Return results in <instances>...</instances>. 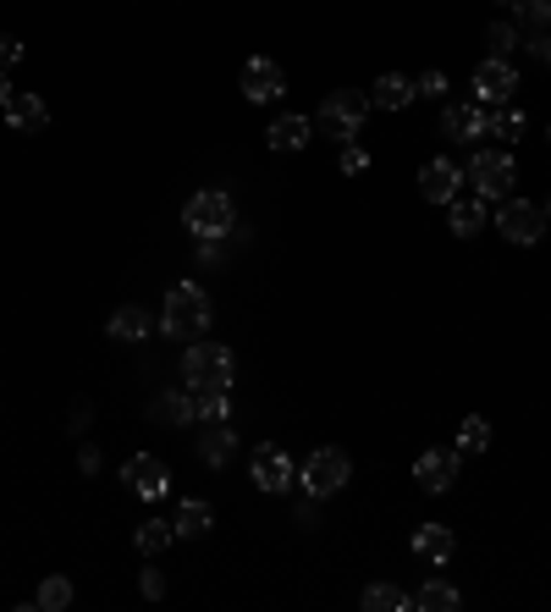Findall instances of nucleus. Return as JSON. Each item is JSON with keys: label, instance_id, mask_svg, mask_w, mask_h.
<instances>
[{"label": "nucleus", "instance_id": "nucleus-15", "mask_svg": "<svg viewBox=\"0 0 551 612\" xmlns=\"http://www.w3.org/2000/svg\"><path fill=\"white\" fill-rule=\"evenodd\" d=\"M309 139H314V122H309V117H298V111L276 117L271 128H266V144H271L276 154H298Z\"/></svg>", "mask_w": 551, "mask_h": 612}, {"label": "nucleus", "instance_id": "nucleus-20", "mask_svg": "<svg viewBox=\"0 0 551 612\" xmlns=\"http://www.w3.org/2000/svg\"><path fill=\"white\" fill-rule=\"evenodd\" d=\"M409 100H413V83L403 72H381L375 89H370V106L375 111H409Z\"/></svg>", "mask_w": 551, "mask_h": 612}, {"label": "nucleus", "instance_id": "nucleus-30", "mask_svg": "<svg viewBox=\"0 0 551 612\" xmlns=\"http://www.w3.org/2000/svg\"><path fill=\"white\" fill-rule=\"evenodd\" d=\"M491 448V425L480 420V414H469L463 425H458V453H485Z\"/></svg>", "mask_w": 551, "mask_h": 612}, {"label": "nucleus", "instance_id": "nucleus-18", "mask_svg": "<svg viewBox=\"0 0 551 612\" xmlns=\"http://www.w3.org/2000/svg\"><path fill=\"white\" fill-rule=\"evenodd\" d=\"M413 558L419 563H452V530L447 524H419L413 530Z\"/></svg>", "mask_w": 551, "mask_h": 612}, {"label": "nucleus", "instance_id": "nucleus-39", "mask_svg": "<svg viewBox=\"0 0 551 612\" xmlns=\"http://www.w3.org/2000/svg\"><path fill=\"white\" fill-rule=\"evenodd\" d=\"M541 61H547V67H551V39H547V44H541Z\"/></svg>", "mask_w": 551, "mask_h": 612}, {"label": "nucleus", "instance_id": "nucleus-3", "mask_svg": "<svg viewBox=\"0 0 551 612\" xmlns=\"http://www.w3.org/2000/svg\"><path fill=\"white\" fill-rule=\"evenodd\" d=\"M182 375H188V387L193 392H210V387H227L232 392V375H238V359H232V348H221V342H188V353H182Z\"/></svg>", "mask_w": 551, "mask_h": 612}, {"label": "nucleus", "instance_id": "nucleus-38", "mask_svg": "<svg viewBox=\"0 0 551 612\" xmlns=\"http://www.w3.org/2000/svg\"><path fill=\"white\" fill-rule=\"evenodd\" d=\"M11 106V78H6V67H0V111Z\"/></svg>", "mask_w": 551, "mask_h": 612}, {"label": "nucleus", "instance_id": "nucleus-28", "mask_svg": "<svg viewBox=\"0 0 551 612\" xmlns=\"http://www.w3.org/2000/svg\"><path fill=\"white\" fill-rule=\"evenodd\" d=\"M154 420L160 425H193V398L188 392H160L154 398Z\"/></svg>", "mask_w": 551, "mask_h": 612}, {"label": "nucleus", "instance_id": "nucleus-32", "mask_svg": "<svg viewBox=\"0 0 551 612\" xmlns=\"http://www.w3.org/2000/svg\"><path fill=\"white\" fill-rule=\"evenodd\" d=\"M513 11H519L524 28H547L551 22V0H513Z\"/></svg>", "mask_w": 551, "mask_h": 612}, {"label": "nucleus", "instance_id": "nucleus-10", "mask_svg": "<svg viewBox=\"0 0 551 612\" xmlns=\"http://www.w3.org/2000/svg\"><path fill=\"white\" fill-rule=\"evenodd\" d=\"M441 139H452V144H480L485 139V106L480 100H447L441 106Z\"/></svg>", "mask_w": 551, "mask_h": 612}, {"label": "nucleus", "instance_id": "nucleus-23", "mask_svg": "<svg viewBox=\"0 0 551 612\" xmlns=\"http://www.w3.org/2000/svg\"><path fill=\"white\" fill-rule=\"evenodd\" d=\"M463 608V596H458V585H447V580H424L419 591H413V612H458Z\"/></svg>", "mask_w": 551, "mask_h": 612}, {"label": "nucleus", "instance_id": "nucleus-6", "mask_svg": "<svg viewBox=\"0 0 551 612\" xmlns=\"http://www.w3.org/2000/svg\"><path fill=\"white\" fill-rule=\"evenodd\" d=\"M348 474H353V459L342 453V448H314L303 469H298V485L314 496V502H325V496H337L342 485H348Z\"/></svg>", "mask_w": 551, "mask_h": 612}, {"label": "nucleus", "instance_id": "nucleus-41", "mask_svg": "<svg viewBox=\"0 0 551 612\" xmlns=\"http://www.w3.org/2000/svg\"><path fill=\"white\" fill-rule=\"evenodd\" d=\"M547 221H551V204H547Z\"/></svg>", "mask_w": 551, "mask_h": 612}, {"label": "nucleus", "instance_id": "nucleus-12", "mask_svg": "<svg viewBox=\"0 0 551 612\" xmlns=\"http://www.w3.org/2000/svg\"><path fill=\"white\" fill-rule=\"evenodd\" d=\"M463 182H469V177H463V165H458L452 154H441V160H430V165L419 171V193H424L430 204H452V199L463 193Z\"/></svg>", "mask_w": 551, "mask_h": 612}, {"label": "nucleus", "instance_id": "nucleus-16", "mask_svg": "<svg viewBox=\"0 0 551 612\" xmlns=\"http://www.w3.org/2000/svg\"><path fill=\"white\" fill-rule=\"evenodd\" d=\"M44 122H50V106L39 94H11V106H6L11 133H44Z\"/></svg>", "mask_w": 551, "mask_h": 612}, {"label": "nucleus", "instance_id": "nucleus-5", "mask_svg": "<svg viewBox=\"0 0 551 612\" xmlns=\"http://www.w3.org/2000/svg\"><path fill=\"white\" fill-rule=\"evenodd\" d=\"M463 177L474 182V193H480L485 204H502V199H513L519 165H513V154L508 150H474V160L463 165Z\"/></svg>", "mask_w": 551, "mask_h": 612}, {"label": "nucleus", "instance_id": "nucleus-36", "mask_svg": "<svg viewBox=\"0 0 551 612\" xmlns=\"http://www.w3.org/2000/svg\"><path fill=\"white\" fill-rule=\"evenodd\" d=\"M138 591H143L149 602H160V596H166V574H160V569H143V574H138Z\"/></svg>", "mask_w": 551, "mask_h": 612}, {"label": "nucleus", "instance_id": "nucleus-25", "mask_svg": "<svg viewBox=\"0 0 551 612\" xmlns=\"http://www.w3.org/2000/svg\"><path fill=\"white\" fill-rule=\"evenodd\" d=\"M171 541H177V524H166V519H143V524L133 530V546L143 552V558H160Z\"/></svg>", "mask_w": 551, "mask_h": 612}, {"label": "nucleus", "instance_id": "nucleus-34", "mask_svg": "<svg viewBox=\"0 0 551 612\" xmlns=\"http://www.w3.org/2000/svg\"><path fill=\"white\" fill-rule=\"evenodd\" d=\"M337 165H342V177H364V171H370V150H364V144H342V160H337Z\"/></svg>", "mask_w": 551, "mask_h": 612}, {"label": "nucleus", "instance_id": "nucleus-4", "mask_svg": "<svg viewBox=\"0 0 551 612\" xmlns=\"http://www.w3.org/2000/svg\"><path fill=\"white\" fill-rule=\"evenodd\" d=\"M182 221H188V232H193V238H232L238 204H232V193H227V188H199V193L188 199Z\"/></svg>", "mask_w": 551, "mask_h": 612}, {"label": "nucleus", "instance_id": "nucleus-31", "mask_svg": "<svg viewBox=\"0 0 551 612\" xmlns=\"http://www.w3.org/2000/svg\"><path fill=\"white\" fill-rule=\"evenodd\" d=\"M413 94H424V100H441V106H447L452 83H447V72H435V67H430V72H419V78H413Z\"/></svg>", "mask_w": 551, "mask_h": 612}, {"label": "nucleus", "instance_id": "nucleus-27", "mask_svg": "<svg viewBox=\"0 0 551 612\" xmlns=\"http://www.w3.org/2000/svg\"><path fill=\"white\" fill-rule=\"evenodd\" d=\"M227 414H232V398H227V387L193 392V425H216V420H227Z\"/></svg>", "mask_w": 551, "mask_h": 612}, {"label": "nucleus", "instance_id": "nucleus-40", "mask_svg": "<svg viewBox=\"0 0 551 612\" xmlns=\"http://www.w3.org/2000/svg\"><path fill=\"white\" fill-rule=\"evenodd\" d=\"M497 6H513V0H497Z\"/></svg>", "mask_w": 551, "mask_h": 612}, {"label": "nucleus", "instance_id": "nucleus-37", "mask_svg": "<svg viewBox=\"0 0 551 612\" xmlns=\"http://www.w3.org/2000/svg\"><path fill=\"white\" fill-rule=\"evenodd\" d=\"M17 61H22V39L0 33V67H17Z\"/></svg>", "mask_w": 551, "mask_h": 612}, {"label": "nucleus", "instance_id": "nucleus-13", "mask_svg": "<svg viewBox=\"0 0 551 612\" xmlns=\"http://www.w3.org/2000/svg\"><path fill=\"white\" fill-rule=\"evenodd\" d=\"M122 485L138 491V496H166L171 491V469L154 459V453H133V459L122 463Z\"/></svg>", "mask_w": 551, "mask_h": 612}, {"label": "nucleus", "instance_id": "nucleus-19", "mask_svg": "<svg viewBox=\"0 0 551 612\" xmlns=\"http://www.w3.org/2000/svg\"><path fill=\"white\" fill-rule=\"evenodd\" d=\"M238 453V437H232V425L227 420H216V425H204V437H199V459L210 463V469H227Z\"/></svg>", "mask_w": 551, "mask_h": 612}, {"label": "nucleus", "instance_id": "nucleus-9", "mask_svg": "<svg viewBox=\"0 0 551 612\" xmlns=\"http://www.w3.org/2000/svg\"><path fill=\"white\" fill-rule=\"evenodd\" d=\"M458 463H463L458 448H424V453L413 459V480H419L430 496H441V491L458 485Z\"/></svg>", "mask_w": 551, "mask_h": 612}, {"label": "nucleus", "instance_id": "nucleus-26", "mask_svg": "<svg viewBox=\"0 0 551 612\" xmlns=\"http://www.w3.org/2000/svg\"><path fill=\"white\" fill-rule=\"evenodd\" d=\"M210 524H216V508H210V502H182V508H177V535H182V541L210 535Z\"/></svg>", "mask_w": 551, "mask_h": 612}, {"label": "nucleus", "instance_id": "nucleus-35", "mask_svg": "<svg viewBox=\"0 0 551 612\" xmlns=\"http://www.w3.org/2000/svg\"><path fill=\"white\" fill-rule=\"evenodd\" d=\"M232 254V238H199V265H221Z\"/></svg>", "mask_w": 551, "mask_h": 612}, {"label": "nucleus", "instance_id": "nucleus-2", "mask_svg": "<svg viewBox=\"0 0 551 612\" xmlns=\"http://www.w3.org/2000/svg\"><path fill=\"white\" fill-rule=\"evenodd\" d=\"M370 94H359V89H337L325 106H320V122H314V133H325V139H337V144H359V133H364V122H370Z\"/></svg>", "mask_w": 551, "mask_h": 612}, {"label": "nucleus", "instance_id": "nucleus-22", "mask_svg": "<svg viewBox=\"0 0 551 612\" xmlns=\"http://www.w3.org/2000/svg\"><path fill=\"white\" fill-rule=\"evenodd\" d=\"M485 133H497L502 144H519V139H524V111H519L513 100H502V106H485Z\"/></svg>", "mask_w": 551, "mask_h": 612}, {"label": "nucleus", "instance_id": "nucleus-1", "mask_svg": "<svg viewBox=\"0 0 551 612\" xmlns=\"http://www.w3.org/2000/svg\"><path fill=\"white\" fill-rule=\"evenodd\" d=\"M216 325V309H210V293L199 282H177L166 293V309H160V331L177 337V342H193Z\"/></svg>", "mask_w": 551, "mask_h": 612}, {"label": "nucleus", "instance_id": "nucleus-24", "mask_svg": "<svg viewBox=\"0 0 551 612\" xmlns=\"http://www.w3.org/2000/svg\"><path fill=\"white\" fill-rule=\"evenodd\" d=\"M359 608H364V612H409L413 596H409V591H398V585H387V580H375V585H364Z\"/></svg>", "mask_w": 551, "mask_h": 612}, {"label": "nucleus", "instance_id": "nucleus-8", "mask_svg": "<svg viewBox=\"0 0 551 612\" xmlns=\"http://www.w3.org/2000/svg\"><path fill=\"white\" fill-rule=\"evenodd\" d=\"M513 94H519V67H513L508 56H491V61L474 67V100H480V106H502V100H513Z\"/></svg>", "mask_w": 551, "mask_h": 612}, {"label": "nucleus", "instance_id": "nucleus-11", "mask_svg": "<svg viewBox=\"0 0 551 612\" xmlns=\"http://www.w3.org/2000/svg\"><path fill=\"white\" fill-rule=\"evenodd\" d=\"M238 83H243V94H249L254 106H271V100H281V94H287V72L276 67L271 56H249Z\"/></svg>", "mask_w": 551, "mask_h": 612}, {"label": "nucleus", "instance_id": "nucleus-29", "mask_svg": "<svg viewBox=\"0 0 551 612\" xmlns=\"http://www.w3.org/2000/svg\"><path fill=\"white\" fill-rule=\"evenodd\" d=\"M33 608H44V612L72 608V580H67V574H50V580L39 585V596H33Z\"/></svg>", "mask_w": 551, "mask_h": 612}, {"label": "nucleus", "instance_id": "nucleus-14", "mask_svg": "<svg viewBox=\"0 0 551 612\" xmlns=\"http://www.w3.org/2000/svg\"><path fill=\"white\" fill-rule=\"evenodd\" d=\"M249 480H254L260 491L281 496V491L292 485V459H287L276 442H266V448H254V459H249Z\"/></svg>", "mask_w": 551, "mask_h": 612}, {"label": "nucleus", "instance_id": "nucleus-17", "mask_svg": "<svg viewBox=\"0 0 551 612\" xmlns=\"http://www.w3.org/2000/svg\"><path fill=\"white\" fill-rule=\"evenodd\" d=\"M485 221H491L485 199H452V204H447V227H452V238H480Z\"/></svg>", "mask_w": 551, "mask_h": 612}, {"label": "nucleus", "instance_id": "nucleus-7", "mask_svg": "<svg viewBox=\"0 0 551 612\" xmlns=\"http://www.w3.org/2000/svg\"><path fill=\"white\" fill-rule=\"evenodd\" d=\"M497 232H502L508 243L530 249V243H541L547 215H541V204H530V199H502V204H497Z\"/></svg>", "mask_w": 551, "mask_h": 612}, {"label": "nucleus", "instance_id": "nucleus-33", "mask_svg": "<svg viewBox=\"0 0 551 612\" xmlns=\"http://www.w3.org/2000/svg\"><path fill=\"white\" fill-rule=\"evenodd\" d=\"M485 44H491V56H508V50H519V28L513 22H491Z\"/></svg>", "mask_w": 551, "mask_h": 612}, {"label": "nucleus", "instance_id": "nucleus-21", "mask_svg": "<svg viewBox=\"0 0 551 612\" xmlns=\"http://www.w3.org/2000/svg\"><path fill=\"white\" fill-rule=\"evenodd\" d=\"M106 331H111V342H149L154 320H149L138 304H122L117 314H111V325H106Z\"/></svg>", "mask_w": 551, "mask_h": 612}]
</instances>
